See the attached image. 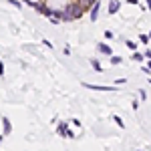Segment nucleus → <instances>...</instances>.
Listing matches in <instances>:
<instances>
[{
	"label": "nucleus",
	"mask_w": 151,
	"mask_h": 151,
	"mask_svg": "<svg viewBox=\"0 0 151 151\" xmlns=\"http://www.w3.org/2000/svg\"><path fill=\"white\" fill-rule=\"evenodd\" d=\"M99 12H101V2L97 0L93 6H91V22H97V18H99Z\"/></svg>",
	"instance_id": "nucleus-5"
},
{
	"label": "nucleus",
	"mask_w": 151,
	"mask_h": 151,
	"mask_svg": "<svg viewBox=\"0 0 151 151\" xmlns=\"http://www.w3.org/2000/svg\"><path fill=\"white\" fill-rule=\"evenodd\" d=\"M131 60H135V63H143V60H145V52H133V55H131Z\"/></svg>",
	"instance_id": "nucleus-10"
},
{
	"label": "nucleus",
	"mask_w": 151,
	"mask_h": 151,
	"mask_svg": "<svg viewBox=\"0 0 151 151\" xmlns=\"http://www.w3.org/2000/svg\"><path fill=\"white\" fill-rule=\"evenodd\" d=\"M149 85H151V79H149Z\"/></svg>",
	"instance_id": "nucleus-30"
},
{
	"label": "nucleus",
	"mask_w": 151,
	"mask_h": 151,
	"mask_svg": "<svg viewBox=\"0 0 151 151\" xmlns=\"http://www.w3.org/2000/svg\"><path fill=\"white\" fill-rule=\"evenodd\" d=\"M125 47H127L129 50H135V48H137V42H135V40H125Z\"/></svg>",
	"instance_id": "nucleus-13"
},
{
	"label": "nucleus",
	"mask_w": 151,
	"mask_h": 151,
	"mask_svg": "<svg viewBox=\"0 0 151 151\" xmlns=\"http://www.w3.org/2000/svg\"><path fill=\"white\" fill-rule=\"evenodd\" d=\"M8 4L16 6V8H22V2H20V0H8Z\"/></svg>",
	"instance_id": "nucleus-17"
},
{
	"label": "nucleus",
	"mask_w": 151,
	"mask_h": 151,
	"mask_svg": "<svg viewBox=\"0 0 151 151\" xmlns=\"http://www.w3.org/2000/svg\"><path fill=\"white\" fill-rule=\"evenodd\" d=\"M2 133L4 135H10L12 133V123H10L8 117H2Z\"/></svg>",
	"instance_id": "nucleus-6"
},
{
	"label": "nucleus",
	"mask_w": 151,
	"mask_h": 151,
	"mask_svg": "<svg viewBox=\"0 0 151 151\" xmlns=\"http://www.w3.org/2000/svg\"><path fill=\"white\" fill-rule=\"evenodd\" d=\"M97 50H99L101 55H105V57H111V55H113V48L109 47L107 42H99V45H97Z\"/></svg>",
	"instance_id": "nucleus-4"
},
{
	"label": "nucleus",
	"mask_w": 151,
	"mask_h": 151,
	"mask_svg": "<svg viewBox=\"0 0 151 151\" xmlns=\"http://www.w3.org/2000/svg\"><path fill=\"white\" fill-rule=\"evenodd\" d=\"M89 63H91V67H93V70H95V73H103V67H101V63H99L97 58H91Z\"/></svg>",
	"instance_id": "nucleus-9"
},
{
	"label": "nucleus",
	"mask_w": 151,
	"mask_h": 151,
	"mask_svg": "<svg viewBox=\"0 0 151 151\" xmlns=\"http://www.w3.org/2000/svg\"><path fill=\"white\" fill-rule=\"evenodd\" d=\"M109 60H111V65H113V67H115V65H121V63H123V58H121V57H113V55L109 57Z\"/></svg>",
	"instance_id": "nucleus-12"
},
{
	"label": "nucleus",
	"mask_w": 151,
	"mask_h": 151,
	"mask_svg": "<svg viewBox=\"0 0 151 151\" xmlns=\"http://www.w3.org/2000/svg\"><path fill=\"white\" fill-rule=\"evenodd\" d=\"M145 4H147V10H151V0H145Z\"/></svg>",
	"instance_id": "nucleus-26"
},
{
	"label": "nucleus",
	"mask_w": 151,
	"mask_h": 151,
	"mask_svg": "<svg viewBox=\"0 0 151 151\" xmlns=\"http://www.w3.org/2000/svg\"><path fill=\"white\" fill-rule=\"evenodd\" d=\"M139 99L141 101H147V93H145L143 89H139Z\"/></svg>",
	"instance_id": "nucleus-18"
},
{
	"label": "nucleus",
	"mask_w": 151,
	"mask_h": 151,
	"mask_svg": "<svg viewBox=\"0 0 151 151\" xmlns=\"http://www.w3.org/2000/svg\"><path fill=\"white\" fill-rule=\"evenodd\" d=\"M0 77H4V65L0 63Z\"/></svg>",
	"instance_id": "nucleus-23"
},
{
	"label": "nucleus",
	"mask_w": 151,
	"mask_h": 151,
	"mask_svg": "<svg viewBox=\"0 0 151 151\" xmlns=\"http://www.w3.org/2000/svg\"><path fill=\"white\" fill-rule=\"evenodd\" d=\"M70 123H73V125H75V127H81V121H79V119H73V121H70Z\"/></svg>",
	"instance_id": "nucleus-22"
},
{
	"label": "nucleus",
	"mask_w": 151,
	"mask_h": 151,
	"mask_svg": "<svg viewBox=\"0 0 151 151\" xmlns=\"http://www.w3.org/2000/svg\"><path fill=\"white\" fill-rule=\"evenodd\" d=\"M2 141H4V133H2V135H0V145H2Z\"/></svg>",
	"instance_id": "nucleus-27"
},
{
	"label": "nucleus",
	"mask_w": 151,
	"mask_h": 151,
	"mask_svg": "<svg viewBox=\"0 0 151 151\" xmlns=\"http://www.w3.org/2000/svg\"><path fill=\"white\" fill-rule=\"evenodd\" d=\"M119 8H121V2H119V0H111V2H109L107 12H109V14H117V12H119Z\"/></svg>",
	"instance_id": "nucleus-7"
},
{
	"label": "nucleus",
	"mask_w": 151,
	"mask_h": 151,
	"mask_svg": "<svg viewBox=\"0 0 151 151\" xmlns=\"http://www.w3.org/2000/svg\"><path fill=\"white\" fill-rule=\"evenodd\" d=\"M42 45H45V47H48L50 50H52V42H50V40H47V38H45V40H42Z\"/></svg>",
	"instance_id": "nucleus-20"
},
{
	"label": "nucleus",
	"mask_w": 151,
	"mask_h": 151,
	"mask_svg": "<svg viewBox=\"0 0 151 151\" xmlns=\"http://www.w3.org/2000/svg\"><path fill=\"white\" fill-rule=\"evenodd\" d=\"M123 83H127L125 77H121V79H115V85H123Z\"/></svg>",
	"instance_id": "nucleus-19"
},
{
	"label": "nucleus",
	"mask_w": 151,
	"mask_h": 151,
	"mask_svg": "<svg viewBox=\"0 0 151 151\" xmlns=\"http://www.w3.org/2000/svg\"><path fill=\"white\" fill-rule=\"evenodd\" d=\"M85 89H91V91H103V93H113L117 91V87H103V85H91V83H83Z\"/></svg>",
	"instance_id": "nucleus-3"
},
{
	"label": "nucleus",
	"mask_w": 151,
	"mask_h": 151,
	"mask_svg": "<svg viewBox=\"0 0 151 151\" xmlns=\"http://www.w3.org/2000/svg\"><path fill=\"white\" fill-rule=\"evenodd\" d=\"M145 58H151V50H149V48L145 50Z\"/></svg>",
	"instance_id": "nucleus-24"
},
{
	"label": "nucleus",
	"mask_w": 151,
	"mask_h": 151,
	"mask_svg": "<svg viewBox=\"0 0 151 151\" xmlns=\"http://www.w3.org/2000/svg\"><path fill=\"white\" fill-rule=\"evenodd\" d=\"M67 129H69V127H67V123H65V121H60V123L57 125V133L60 135V137H67Z\"/></svg>",
	"instance_id": "nucleus-8"
},
{
	"label": "nucleus",
	"mask_w": 151,
	"mask_h": 151,
	"mask_svg": "<svg viewBox=\"0 0 151 151\" xmlns=\"http://www.w3.org/2000/svg\"><path fill=\"white\" fill-rule=\"evenodd\" d=\"M127 4H139V0H127Z\"/></svg>",
	"instance_id": "nucleus-25"
},
{
	"label": "nucleus",
	"mask_w": 151,
	"mask_h": 151,
	"mask_svg": "<svg viewBox=\"0 0 151 151\" xmlns=\"http://www.w3.org/2000/svg\"><path fill=\"white\" fill-rule=\"evenodd\" d=\"M63 52H65L67 57H69V55H70V47H69V45H65V48H63Z\"/></svg>",
	"instance_id": "nucleus-21"
},
{
	"label": "nucleus",
	"mask_w": 151,
	"mask_h": 151,
	"mask_svg": "<svg viewBox=\"0 0 151 151\" xmlns=\"http://www.w3.org/2000/svg\"><path fill=\"white\" fill-rule=\"evenodd\" d=\"M151 40V36L149 35H139V42H143V45H147Z\"/></svg>",
	"instance_id": "nucleus-15"
},
{
	"label": "nucleus",
	"mask_w": 151,
	"mask_h": 151,
	"mask_svg": "<svg viewBox=\"0 0 151 151\" xmlns=\"http://www.w3.org/2000/svg\"><path fill=\"white\" fill-rule=\"evenodd\" d=\"M83 12H85V8H83L81 2H70V4H67L63 8V20L65 22H73V20L81 18Z\"/></svg>",
	"instance_id": "nucleus-1"
},
{
	"label": "nucleus",
	"mask_w": 151,
	"mask_h": 151,
	"mask_svg": "<svg viewBox=\"0 0 151 151\" xmlns=\"http://www.w3.org/2000/svg\"><path fill=\"white\" fill-rule=\"evenodd\" d=\"M147 67H149V69H151V58H147Z\"/></svg>",
	"instance_id": "nucleus-28"
},
{
	"label": "nucleus",
	"mask_w": 151,
	"mask_h": 151,
	"mask_svg": "<svg viewBox=\"0 0 151 151\" xmlns=\"http://www.w3.org/2000/svg\"><path fill=\"white\" fill-rule=\"evenodd\" d=\"M103 36L107 38V40H113V38H115V35H113V30H105V32H103Z\"/></svg>",
	"instance_id": "nucleus-16"
},
{
	"label": "nucleus",
	"mask_w": 151,
	"mask_h": 151,
	"mask_svg": "<svg viewBox=\"0 0 151 151\" xmlns=\"http://www.w3.org/2000/svg\"><path fill=\"white\" fill-rule=\"evenodd\" d=\"M36 12H40V14H45V16H52L55 14V8H50V6H47V4H42V2H35V6H32Z\"/></svg>",
	"instance_id": "nucleus-2"
},
{
	"label": "nucleus",
	"mask_w": 151,
	"mask_h": 151,
	"mask_svg": "<svg viewBox=\"0 0 151 151\" xmlns=\"http://www.w3.org/2000/svg\"><path fill=\"white\" fill-rule=\"evenodd\" d=\"M149 36H151V30H149Z\"/></svg>",
	"instance_id": "nucleus-29"
},
{
	"label": "nucleus",
	"mask_w": 151,
	"mask_h": 151,
	"mask_svg": "<svg viewBox=\"0 0 151 151\" xmlns=\"http://www.w3.org/2000/svg\"><path fill=\"white\" fill-rule=\"evenodd\" d=\"M113 121H115V123H117V125H119V127H121V129H125V123H123V119H121V117L113 115Z\"/></svg>",
	"instance_id": "nucleus-14"
},
{
	"label": "nucleus",
	"mask_w": 151,
	"mask_h": 151,
	"mask_svg": "<svg viewBox=\"0 0 151 151\" xmlns=\"http://www.w3.org/2000/svg\"><path fill=\"white\" fill-rule=\"evenodd\" d=\"M79 2L83 4V8H85V10H91V6H93L97 0H79Z\"/></svg>",
	"instance_id": "nucleus-11"
}]
</instances>
